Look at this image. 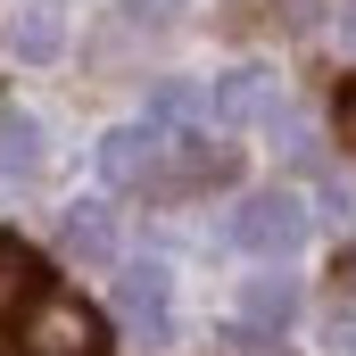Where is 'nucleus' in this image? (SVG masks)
<instances>
[{"label": "nucleus", "mask_w": 356, "mask_h": 356, "mask_svg": "<svg viewBox=\"0 0 356 356\" xmlns=\"http://www.w3.org/2000/svg\"><path fill=\"white\" fill-rule=\"evenodd\" d=\"M17 356H108V323L99 307L75 298V290H42L25 315H17Z\"/></svg>", "instance_id": "obj_1"}, {"label": "nucleus", "mask_w": 356, "mask_h": 356, "mask_svg": "<svg viewBox=\"0 0 356 356\" xmlns=\"http://www.w3.org/2000/svg\"><path fill=\"white\" fill-rule=\"evenodd\" d=\"M232 241H241L249 257H290V249L307 241V207H298V191H257V199H241Z\"/></svg>", "instance_id": "obj_2"}, {"label": "nucleus", "mask_w": 356, "mask_h": 356, "mask_svg": "<svg viewBox=\"0 0 356 356\" xmlns=\"http://www.w3.org/2000/svg\"><path fill=\"white\" fill-rule=\"evenodd\" d=\"M166 149H175V141H166V124H116V133L99 141V175L124 182V191H133V182H158Z\"/></svg>", "instance_id": "obj_3"}, {"label": "nucleus", "mask_w": 356, "mask_h": 356, "mask_svg": "<svg viewBox=\"0 0 356 356\" xmlns=\"http://www.w3.org/2000/svg\"><path fill=\"white\" fill-rule=\"evenodd\" d=\"M116 307H124V323L141 340H166L175 332V282H166V266H133L116 282Z\"/></svg>", "instance_id": "obj_4"}, {"label": "nucleus", "mask_w": 356, "mask_h": 356, "mask_svg": "<svg viewBox=\"0 0 356 356\" xmlns=\"http://www.w3.org/2000/svg\"><path fill=\"white\" fill-rule=\"evenodd\" d=\"M290 315H298V282H290V273H257V282L241 290V323H232V340H241V348H257V340L282 332Z\"/></svg>", "instance_id": "obj_5"}, {"label": "nucleus", "mask_w": 356, "mask_h": 356, "mask_svg": "<svg viewBox=\"0 0 356 356\" xmlns=\"http://www.w3.org/2000/svg\"><path fill=\"white\" fill-rule=\"evenodd\" d=\"M216 116H224V124H257V116H273V75H266V67H232V75L216 83Z\"/></svg>", "instance_id": "obj_6"}, {"label": "nucleus", "mask_w": 356, "mask_h": 356, "mask_svg": "<svg viewBox=\"0 0 356 356\" xmlns=\"http://www.w3.org/2000/svg\"><path fill=\"white\" fill-rule=\"evenodd\" d=\"M67 249H75L83 266H108V257H116V216L91 207V199H75V207H67Z\"/></svg>", "instance_id": "obj_7"}, {"label": "nucleus", "mask_w": 356, "mask_h": 356, "mask_svg": "<svg viewBox=\"0 0 356 356\" xmlns=\"http://www.w3.org/2000/svg\"><path fill=\"white\" fill-rule=\"evenodd\" d=\"M42 290H50V282H42V257H33L17 232H0V298H17V315H25Z\"/></svg>", "instance_id": "obj_8"}, {"label": "nucleus", "mask_w": 356, "mask_h": 356, "mask_svg": "<svg viewBox=\"0 0 356 356\" xmlns=\"http://www.w3.org/2000/svg\"><path fill=\"white\" fill-rule=\"evenodd\" d=\"M50 166V149H42V124L33 116H0V175H42Z\"/></svg>", "instance_id": "obj_9"}, {"label": "nucleus", "mask_w": 356, "mask_h": 356, "mask_svg": "<svg viewBox=\"0 0 356 356\" xmlns=\"http://www.w3.org/2000/svg\"><path fill=\"white\" fill-rule=\"evenodd\" d=\"M8 42H17V58H50L58 50V17L50 8H17V33Z\"/></svg>", "instance_id": "obj_10"}, {"label": "nucleus", "mask_w": 356, "mask_h": 356, "mask_svg": "<svg viewBox=\"0 0 356 356\" xmlns=\"http://www.w3.org/2000/svg\"><path fill=\"white\" fill-rule=\"evenodd\" d=\"M323 348H332V356H356V298H332V315H323Z\"/></svg>", "instance_id": "obj_11"}, {"label": "nucleus", "mask_w": 356, "mask_h": 356, "mask_svg": "<svg viewBox=\"0 0 356 356\" xmlns=\"http://www.w3.org/2000/svg\"><path fill=\"white\" fill-rule=\"evenodd\" d=\"M191 108H199V91H191V83H166V91H158V116H191Z\"/></svg>", "instance_id": "obj_12"}, {"label": "nucleus", "mask_w": 356, "mask_h": 356, "mask_svg": "<svg viewBox=\"0 0 356 356\" xmlns=\"http://www.w3.org/2000/svg\"><path fill=\"white\" fill-rule=\"evenodd\" d=\"M332 124H340V141H348V149H356V83L340 91V108H332Z\"/></svg>", "instance_id": "obj_13"}, {"label": "nucleus", "mask_w": 356, "mask_h": 356, "mask_svg": "<svg viewBox=\"0 0 356 356\" xmlns=\"http://www.w3.org/2000/svg\"><path fill=\"white\" fill-rule=\"evenodd\" d=\"M175 8H191V0H133V17H175Z\"/></svg>", "instance_id": "obj_14"}, {"label": "nucleus", "mask_w": 356, "mask_h": 356, "mask_svg": "<svg viewBox=\"0 0 356 356\" xmlns=\"http://www.w3.org/2000/svg\"><path fill=\"white\" fill-rule=\"evenodd\" d=\"M340 42H348V50H356V0H348V8H340Z\"/></svg>", "instance_id": "obj_15"}, {"label": "nucleus", "mask_w": 356, "mask_h": 356, "mask_svg": "<svg viewBox=\"0 0 356 356\" xmlns=\"http://www.w3.org/2000/svg\"><path fill=\"white\" fill-rule=\"evenodd\" d=\"M282 17H315V0H282Z\"/></svg>", "instance_id": "obj_16"}]
</instances>
